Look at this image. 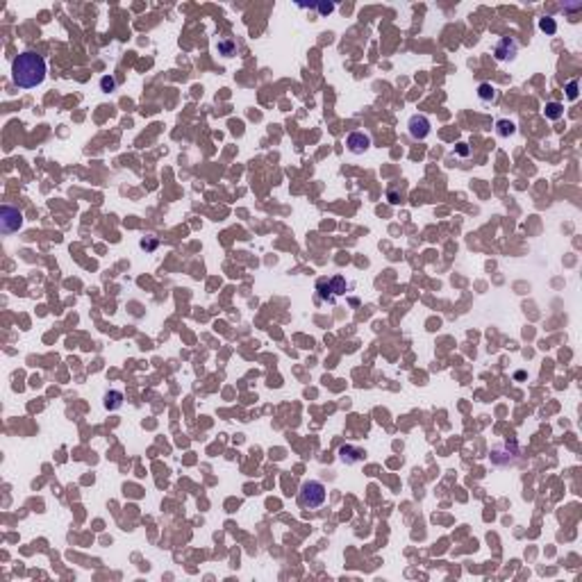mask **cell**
<instances>
[{
  "label": "cell",
  "instance_id": "1",
  "mask_svg": "<svg viewBox=\"0 0 582 582\" xmlns=\"http://www.w3.org/2000/svg\"><path fill=\"white\" fill-rule=\"evenodd\" d=\"M46 60L41 55L32 53V50H25L12 62V80H14L16 87L21 89H35L46 80Z\"/></svg>",
  "mask_w": 582,
  "mask_h": 582
},
{
  "label": "cell",
  "instance_id": "2",
  "mask_svg": "<svg viewBox=\"0 0 582 582\" xmlns=\"http://www.w3.org/2000/svg\"><path fill=\"white\" fill-rule=\"evenodd\" d=\"M326 484L319 482V480H307L301 484V491H298V503L305 509H319L326 503Z\"/></svg>",
  "mask_w": 582,
  "mask_h": 582
},
{
  "label": "cell",
  "instance_id": "3",
  "mask_svg": "<svg viewBox=\"0 0 582 582\" xmlns=\"http://www.w3.org/2000/svg\"><path fill=\"white\" fill-rule=\"evenodd\" d=\"M21 227H23V214L19 212V207L3 205L0 207V230L5 234H12V232H19Z\"/></svg>",
  "mask_w": 582,
  "mask_h": 582
},
{
  "label": "cell",
  "instance_id": "4",
  "mask_svg": "<svg viewBox=\"0 0 582 582\" xmlns=\"http://www.w3.org/2000/svg\"><path fill=\"white\" fill-rule=\"evenodd\" d=\"M430 119L425 116V114H414L410 121H407V130H410V137L412 139H425L430 134Z\"/></svg>",
  "mask_w": 582,
  "mask_h": 582
},
{
  "label": "cell",
  "instance_id": "5",
  "mask_svg": "<svg viewBox=\"0 0 582 582\" xmlns=\"http://www.w3.org/2000/svg\"><path fill=\"white\" fill-rule=\"evenodd\" d=\"M346 146H348V150H351L353 155H364L366 150L371 148V134L362 132V130L351 132L346 137Z\"/></svg>",
  "mask_w": 582,
  "mask_h": 582
},
{
  "label": "cell",
  "instance_id": "6",
  "mask_svg": "<svg viewBox=\"0 0 582 582\" xmlns=\"http://www.w3.org/2000/svg\"><path fill=\"white\" fill-rule=\"evenodd\" d=\"M518 53V44L512 39V37H503V39L496 44V48H493V57L498 62H512L514 57H516Z\"/></svg>",
  "mask_w": 582,
  "mask_h": 582
},
{
  "label": "cell",
  "instance_id": "7",
  "mask_svg": "<svg viewBox=\"0 0 582 582\" xmlns=\"http://www.w3.org/2000/svg\"><path fill=\"white\" fill-rule=\"evenodd\" d=\"M364 450L362 448H355V446H341L339 448V457H341V462H346V464H357V462H362L364 459Z\"/></svg>",
  "mask_w": 582,
  "mask_h": 582
},
{
  "label": "cell",
  "instance_id": "8",
  "mask_svg": "<svg viewBox=\"0 0 582 582\" xmlns=\"http://www.w3.org/2000/svg\"><path fill=\"white\" fill-rule=\"evenodd\" d=\"M316 291H319V301H323V303H330V305H335L337 303V296L332 294V289H330V282L326 280V277H321V280L316 282Z\"/></svg>",
  "mask_w": 582,
  "mask_h": 582
},
{
  "label": "cell",
  "instance_id": "9",
  "mask_svg": "<svg viewBox=\"0 0 582 582\" xmlns=\"http://www.w3.org/2000/svg\"><path fill=\"white\" fill-rule=\"evenodd\" d=\"M103 405H105V410H119L121 405H123V394L121 391H107L105 394V400H103Z\"/></svg>",
  "mask_w": 582,
  "mask_h": 582
},
{
  "label": "cell",
  "instance_id": "10",
  "mask_svg": "<svg viewBox=\"0 0 582 582\" xmlns=\"http://www.w3.org/2000/svg\"><path fill=\"white\" fill-rule=\"evenodd\" d=\"M543 114H546V119H550V121H559L564 116V105L562 103H546Z\"/></svg>",
  "mask_w": 582,
  "mask_h": 582
},
{
  "label": "cell",
  "instance_id": "11",
  "mask_svg": "<svg viewBox=\"0 0 582 582\" xmlns=\"http://www.w3.org/2000/svg\"><path fill=\"white\" fill-rule=\"evenodd\" d=\"M516 132V125L512 123V121H507V119H498L496 121V134L498 137H512V134Z\"/></svg>",
  "mask_w": 582,
  "mask_h": 582
},
{
  "label": "cell",
  "instance_id": "12",
  "mask_svg": "<svg viewBox=\"0 0 582 582\" xmlns=\"http://www.w3.org/2000/svg\"><path fill=\"white\" fill-rule=\"evenodd\" d=\"M478 98L482 100V103H493V100H496V87H491L489 82H482L478 87Z\"/></svg>",
  "mask_w": 582,
  "mask_h": 582
},
{
  "label": "cell",
  "instance_id": "13",
  "mask_svg": "<svg viewBox=\"0 0 582 582\" xmlns=\"http://www.w3.org/2000/svg\"><path fill=\"white\" fill-rule=\"evenodd\" d=\"M328 282H330V289H332V294H335L337 298L344 296L346 289H348V282H346V277H344V275H335L332 280H328Z\"/></svg>",
  "mask_w": 582,
  "mask_h": 582
},
{
  "label": "cell",
  "instance_id": "14",
  "mask_svg": "<svg viewBox=\"0 0 582 582\" xmlns=\"http://www.w3.org/2000/svg\"><path fill=\"white\" fill-rule=\"evenodd\" d=\"M216 50L223 55V57H232V55L237 53V44H234L232 39H218Z\"/></svg>",
  "mask_w": 582,
  "mask_h": 582
},
{
  "label": "cell",
  "instance_id": "15",
  "mask_svg": "<svg viewBox=\"0 0 582 582\" xmlns=\"http://www.w3.org/2000/svg\"><path fill=\"white\" fill-rule=\"evenodd\" d=\"M539 30L546 32V35H555V32H557V23H555L552 16H541V19H539Z\"/></svg>",
  "mask_w": 582,
  "mask_h": 582
},
{
  "label": "cell",
  "instance_id": "16",
  "mask_svg": "<svg viewBox=\"0 0 582 582\" xmlns=\"http://www.w3.org/2000/svg\"><path fill=\"white\" fill-rule=\"evenodd\" d=\"M100 89H103L105 94H109V91L116 89V80H114V75H103V78H100Z\"/></svg>",
  "mask_w": 582,
  "mask_h": 582
},
{
  "label": "cell",
  "instance_id": "17",
  "mask_svg": "<svg viewBox=\"0 0 582 582\" xmlns=\"http://www.w3.org/2000/svg\"><path fill=\"white\" fill-rule=\"evenodd\" d=\"M577 96H580V84H577V80H571V82L566 84V98L577 100Z\"/></svg>",
  "mask_w": 582,
  "mask_h": 582
},
{
  "label": "cell",
  "instance_id": "18",
  "mask_svg": "<svg viewBox=\"0 0 582 582\" xmlns=\"http://www.w3.org/2000/svg\"><path fill=\"white\" fill-rule=\"evenodd\" d=\"M139 246H141L146 252H153L155 248L159 246V241H157L155 237H146V239H141V241H139Z\"/></svg>",
  "mask_w": 582,
  "mask_h": 582
},
{
  "label": "cell",
  "instance_id": "19",
  "mask_svg": "<svg viewBox=\"0 0 582 582\" xmlns=\"http://www.w3.org/2000/svg\"><path fill=\"white\" fill-rule=\"evenodd\" d=\"M316 10H319L323 16H326V14H330V12L335 10V5H326V3H321V5H316Z\"/></svg>",
  "mask_w": 582,
  "mask_h": 582
},
{
  "label": "cell",
  "instance_id": "20",
  "mask_svg": "<svg viewBox=\"0 0 582 582\" xmlns=\"http://www.w3.org/2000/svg\"><path fill=\"white\" fill-rule=\"evenodd\" d=\"M457 153H459V155H469V148H466V143H457Z\"/></svg>",
  "mask_w": 582,
  "mask_h": 582
}]
</instances>
